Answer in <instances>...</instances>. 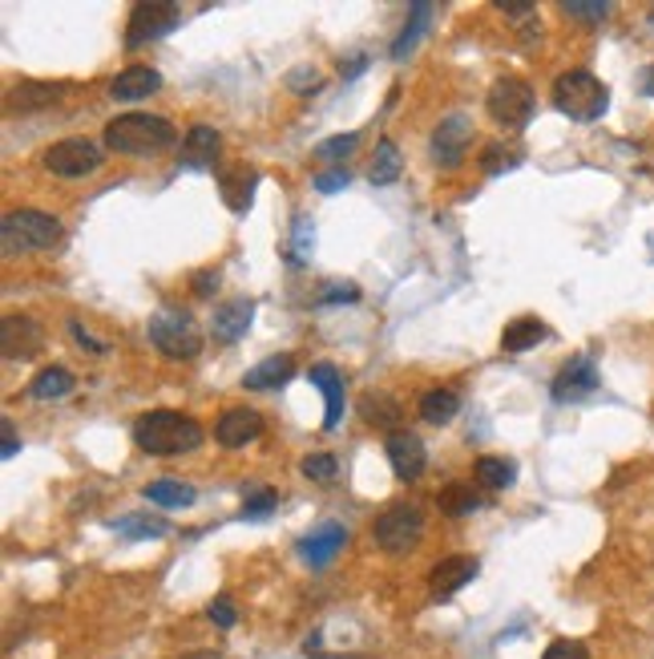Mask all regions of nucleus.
Wrapping results in <instances>:
<instances>
[{
  "label": "nucleus",
  "mask_w": 654,
  "mask_h": 659,
  "mask_svg": "<svg viewBox=\"0 0 654 659\" xmlns=\"http://www.w3.org/2000/svg\"><path fill=\"white\" fill-rule=\"evenodd\" d=\"M183 25V9L178 4H166V0H150V4H134L129 13V29H126V49H138V45H150L158 37H166Z\"/></svg>",
  "instance_id": "nucleus-8"
},
{
  "label": "nucleus",
  "mask_w": 654,
  "mask_h": 659,
  "mask_svg": "<svg viewBox=\"0 0 654 659\" xmlns=\"http://www.w3.org/2000/svg\"><path fill=\"white\" fill-rule=\"evenodd\" d=\"M255 183H259L255 171H230V174H223L218 195H223V202H227L235 215H247V207L255 199Z\"/></svg>",
  "instance_id": "nucleus-27"
},
{
  "label": "nucleus",
  "mask_w": 654,
  "mask_h": 659,
  "mask_svg": "<svg viewBox=\"0 0 654 659\" xmlns=\"http://www.w3.org/2000/svg\"><path fill=\"white\" fill-rule=\"evenodd\" d=\"M400 171H404V158H400L397 142H380L376 146V158H372V166H368V178L376 183V187H392L400 178Z\"/></svg>",
  "instance_id": "nucleus-29"
},
{
  "label": "nucleus",
  "mask_w": 654,
  "mask_h": 659,
  "mask_svg": "<svg viewBox=\"0 0 654 659\" xmlns=\"http://www.w3.org/2000/svg\"><path fill=\"white\" fill-rule=\"evenodd\" d=\"M134 442L150 458H178L202 445V425L194 416H183L174 409H158L134 421Z\"/></svg>",
  "instance_id": "nucleus-1"
},
{
  "label": "nucleus",
  "mask_w": 654,
  "mask_h": 659,
  "mask_svg": "<svg viewBox=\"0 0 654 659\" xmlns=\"http://www.w3.org/2000/svg\"><path fill=\"white\" fill-rule=\"evenodd\" d=\"M312 256H315V223H312V215H299L295 227H291V251H287V263L303 268V263H312Z\"/></svg>",
  "instance_id": "nucleus-34"
},
{
  "label": "nucleus",
  "mask_w": 654,
  "mask_h": 659,
  "mask_svg": "<svg viewBox=\"0 0 654 659\" xmlns=\"http://www.w3.org/2000/svg\"><path fill=\"white\" fill-rule=\"evenodd\" d=\"M352 303V300H360V287L356 284H331V287H324L319 296H315V303L319 308H327V303Z\"/></svg>",
  "instance_id": "nucleus-40"
},
{
  "label": "nucleus",
  "mask_w": 654,
  "mask_h": 659,
  "mask_svg": "<svg viewBox=\"0 0 654 659\" xmlns=\"http://www.w3.org/2000/svg\"><path fill=\"white\" fill-rule=\"evenodd\" d=\"M510 166H517V158L505 154V146H489L481 154V171L485 174H501V171H510Z\"/></svg>",
  "instance_id": "nucleus-39"
},
{
  "label": "nucleus",
  "mask_w": 654,
  "mask_h": 659,
  "mask_svg": "<svg viewBox=\"0 0 654 659\" xmlns=\"http://www.w3.org/2000/svg\"><path fill=\"white\" fill-rule=\"evenodd\" d=\"M0 437H4V445H0V458L13 461L16 449H21V437H16V425L13 421H0Z\"/></svg>",
  "instance_id": "nucleus-45"
},
{
  "label": "nucleus",
  "mask_w": 654,
  "mask_h": 659,
  "mask_svg": "<svg viewBox=\"0 0 654 659\" xmlns=\"http://www.w3.org/2000/svg\"><path fill=\"white\" fill-rule=\"evenodd\" d=\"M70 393H73L70 369H45V373L33 376V385H29L33 401H58V397H70Z\"/></svg>",
  "instance_id": "nucleus-30"
},
{
  "label": "nucleus",
  "mask_w": 654,
  "mask_h": 659,
  "mask_svg": "<svg viewBox=\"0 0 654 659\" xmlns=\"http://www.w3.org/2000/svg\"><path fill=\"white\" fill-rule=\"evenodd\" d=\"M158 89H162V73L150 70V65H129L114 77L110 94H114V101H142Z\"/></svg>",
  "instance_id": "nucleus-19"
},
{
  "label": "nucleus",
  "mask_w": 654,
  "mask_h": 659,
  "mask_svg": "<svg viewBox=\"0 0 654 659\" xmlns=\"http://www.w3.org/2000/svg\"><path fill=\"white\" fill-rule=\"evenodd\" d=\"M639 86H642V94H646V98H654V65H651V70H642Z\"/></svg>",
  "instance_id": "nucleus-50"
},
{
  "label": "nucleus",
  "mask_w": 654,
  "mask_h": 659,
  "mask_svg": "<svg viewBox=\"0 0 654 659\" xmlns=\"http://www.w3.org/2000/svg\"><path fill=\"white\" fill-rule=\"evenodd\" d=\"M352 183V174L343 171V166H336V171H324V174H315V190L319 195H336V190H343Z\"/></svg>",
  "instance_id": "nucleus-41"
},
{
  "label": "nucleus",
  "mask_w": 654,
  "mask_h": 659,
  "mask_svg": "<svg viewBox=\"0 0 654 659\" xmlns=\"http://www.w3.org/2000/svg\"><path fill=\"white\" fill-rule=\"evenodd\" d=\"M206 616H211L214 627H235V607H230L227 595H218V599L206 607Z\"/></svg>",
  "instance_id": "nucleus-43"
},
{
  "label": "nucleus",
  "mask_w": 654,
  "mask_h": 659,
  "mask_svg": "<svg viewBox=\"0 0 654 659\" xmlns=\"http://www.w3.org/2000/svg\"><path fill=\"white\" fill-rule=\"evenodd\" d=\"M498 9L505 16H533V4H529V0H501Z\"/></svg>",
  "instance_id": "nucleus-49"
},
{
  "label": "nucleus",
  "mask_w": 654,
  "mask_h": 659,
  "mask_svg": "<svg viewBox=\"0 0 654 659\" xmlns=\"http://www.w3.org/2000/svg\"><path fill=\"white\" fill-rule=\"evenodd\" d=\"M287 86L295 89V94H315V89H319V73H315V70H295L291 77H287Z\"/></svg>",
  "instance_id": "nucleus-44"
},
{
  "label": "nucleus",
  "mask_w": 654,
  "mask_h": 659,
  "mask_svg": "<svg viewBox=\"0 0 654 659\" xmlns=\"http://www.w3.org/2000/svg\"><path fill=\"white\" fill-rule=\"evenodd\" d=\"M190 287H194V296H199V300H211L214 291H218V275H214V272H199Z\"/></svg>",
  "instance_id": "nucleus-46"
},
{
  "label": "nucleus",
  "mask_w": 654,
  "mask_h": 659,
  "mask_svg": "<svg viewBox=\"0 0 654 659\" xmlns=\"http://www.w3.org/2000/svg\"><path fill=\"white\" fill-rule=\"evenodd\" d=\"M545 336H550V328L541 324L538 315H521V320L505 324V332H501V348H505V352H529V348H538Z\"/></svg>",
  "instance_id": "nucleus-25"
},
{
  "label": "nucleus",
  "mask_w": 654,
  "mask_h": 659,
  "mask_svg": "<svg viewBox=\"0 0 654 659\" xmlns=\"http://www.w3.org/2000/svg\"><path fill=\"white\" fill-rule=\"evenodd\" d=\"M420 534H425V514L408 502L388 506L385 514L372 522V538H376V546L388 550V555H408V550H416Z\"/></svg>",
  "instance_id": "nucleus-7"
},
{
  "label": "nucleus",
  "mask_w": 654,
  "mask_h": 659,
  "mask_svg": "<svg viewBox=\"0 0 654 659\" xmlns=\"http://www.w3.org/2000/svg\"><path fill=\"white\" fill-rule=\"evenodd\" d=\"M291 376H295V360L291 357H267V360H259L255 369H247L242 388H251V393H267V388H284Z\"/></svg>",
  "instance_id": "nucleus-22"
},
{
  "label": "nucleus",
  "mask_w": 654,
  "mask_h": 659,
  "mask_svg": "<svg viewBox=\"0 0 654 659\" xmlns=\"http://www.w3.org/2000/svg\"><path fill=\"white\" fill-rule=\"evenodd\" d=\"M554 105L569 122H598L611 105V89L602 86L594 73L569 70L554 82Z\"/></svg>",
  "instance_id": "nucleus-3"
},
{
  "label": "nucleus",
  "mask_w": 654,
  "mask_h": 659,
  "mask_svg": "<svg viewBox=\"0 0 654 659\" xmlns=\"http://www.w3.org/2000/svg\"><path fill=\"white\" fill-rule=\"evenodd\" d=\"M541 659H590V651H586V644H578V639H557V644L545 647Z\"/></svg>",
  "instance_id": "nucleus-42"
},
{
  "label": "nucleus",
  "mask_w": 654,
  "mask_h": 659,
  "mask_svg": "<svg viewBox=\"0 0 654 659\" xmlns=\"http://www.w3.org/2000/svg\"><path fill=\"white\" fill-rule=\"evenodd\" d=\"M101 158H105V150L89 138H65V142L45 150V171L61 174V178H86L101 166Z\"/></svg>",
  "instance_id": "nucleus-9"
},
{
  "label": "nucleus",
  "mask_w": 654,
  "mask_h": 659,
  "mask_svg": "<svg viewBox=\"0 0 654 659\" xmlns=\"http://www.w3.org/2000/svg\"><path fill=\"white\" fill-rule=\"evenodd\" d=\"M456 413H461V397H456L453 388H428L425 397H420V416H425L428 425H449Z\"/></svg>",
  "instance_id": "nucleus-28"
},
{
  "label": "nucleus",
  "mask_w": 654,
  "mask_h": 659,
  "mask_svg": "<svg viewBox=\"0 0 654 659\" xmlns=\"http://www.w3.org/2000/svg\"><path fill=\"white\" fill-rule=\"evenodd\" d=\"M70 332L77 336V340H81V348H89V352H105V345H101V340H93V336H89V332L81 328V320H73Z\"/></svg>",
  "instance_id": "nucleus-48"
},
{
  "label": "nucleus",
  "mask_w": 654,
  "mask_h": 659,
  "mask_svg": "<svg viewBox=\"0 0 654 659\" xmlns=\"http://www.w3.org/2000/svg\"><path fill=\"white\" fill-rule=\"evenodd\" d=\"M214 437H218L223 449H242V445H251L255 437H263V416H259L255 409H227V413L218 416Z\"/></svg>",
  "instance_id": "nucleus-15"
},
{
  "label": "nucleus",
  "mask_w": 654,
  "mask_h": 659,
  "mask_svg": "<svg viewBox=\"0 0 654 659\" xmlns=\"http://www.w3.org/2000/svg\"><path fill=\"white\" fill-rule=\"evenodd\" d=\"M437 506H441V514L449 518H469L481 510V494L473 486H444L441 494H437Z\"/></svg>",
  "instance_id": "nucleus-31"
},
{
  "label": "nucleus",
  "mask_w": 654,
  "mask_h": 659,
  "mask_svg": "<svg viewBox=\"0 0 654 659\" xmlns=\"http://www.w3.org/2000/svg\"><path fill=\"white\" fill-rule=\"evenodd\" d=\"M368 70V58L364 53H356V58H348V61H340V77L343 82H352V77H360V73Z\"/></svg>",
  "instance_id": "nucleus-47"
},
{
  "label": "nucleus",
  "mask_w": 654,
  "mask_h": 659,
  "mask_svg": "<svg viewBox=\"0 0 654 659\" xmlns=\"http://www.w3.org/2000/svg\"><path fill=\"white\" fill-rule=\"evenodd\" d=\"M432 16H437V4H428V0H416L413 9H408V25L400 29V37L392 41V61H404L413 53L420 37L432 29Z\"/></svg>",
  "instance_id": "nucleus-21"
},
{
  "label": "nucleus",
  "mask_w": 654,
  "mask_h": 659,
  "mask_svg": "<svg viewBox=\"0 0 654 659\" xmlns=\"http://www.w3.org/2000/svg\"><path fill=\"white\" fill-rule=\"evenodd\" d=\"M485 105H489V117H493L505 134H521V129L529 126L538 101H533V89H529L521 77H498Z\"/></svg>",
  "instance_id": "nucleus-6"
},
{
  "label": "nucleus",
  "mask_w": 654,
  "mask_h": 659,
  "mask_svg": "<svg viewBox=\"0 0 654 659\" xmlns=\"http://www.w3.org/2000/svg\"><path fill=\"white\" fill-rule=\"evenodd\" d=\"M110 531L126 543H146V538H166L171 534V522L166 518H150V514H126V518H114Z\"/></svg>",
  "instance_id": "nucleus-26"
},
{
  "label": "nucleus",
  "mask_w": 654,
  "mask_h": 659,
  "mask_svg": "<svg viewBox=\"0 0 654 659\" xmlns=\"http://www.w3.org/2000/svg\"><path fill=\"white\" fill-rule=\"evenodd\" d=\"M61 98V86H45V82H21V86L4 98L9 114H33V110H45Z\"/></svg>",
  "instance_id": "nucleus-24"
},
{
  "label": "nucleus",
  "mask_w": 654,
  "mask_h": 659,
  "mask_svg": "<svg viewBox=\"0 0 654 659\" xmlns=\"http://www.w3.org/2000/svg\"><path fill=\"white\" fill-rule=\"evenodd\" d=\"M183 659H223V656L218 651H186Z\"/></svg>",
  "instance_id": "nucleus-51"
},
{
  "label": "nucleus",
  "mask_w": 654,
  "mask_h": 659,
  "mask_svg": "<svg viewBox=\"0 0 654 659\" xmlns=\"http://www.w3.org/2000/svg\"><path fill=\"white\" fill-rule=\"evenodd\" d=\"M218 146H223L218 129L194 126L183 142V171H211L214 158H218Z\"/></svg>",
  "instance_id": "nucleus-20"
},
{
  "label": "nucleus",
  "mask_w": 654,
  "mask_h": 659,
  "mask_svg": "<svg viewBox=\"0 0 654 659\" xmlns=\"http://www.w3.org/2000/svg\"><path fill=\"white\" fill-rule=\"evenodd\" d=\"M473 146V122L465 114H449L441 126L432 129V162L441 171H456Z\"/></svg>",
  "instance_id": "nucleus-10"
},
{
  "label": "nucleus",
  "mask_w": 654,
  "mask_h": 659,
  "mask_svg": "<svg viewBox=\"0 0 654 659\" xmlns=\"http://www.w3.org/2000/svg\"><path fill=\"white\" fill-rule=\"evenodd\" d=\"M174 142H178L174 126L158 114H122L105 126V150H117V154H162Z\"/></svg>",
  "instance_id": "nucleus-2"
},
{
  "label": "nucleus",
  "mask_w": 654,
  "mask_h": 659,
  "mask_svg": "<svg viewBox=\"0 0 654 659\" xmlns=\"http://www.w3.org/2000/svg\"><path fill=\"white\" fill-rule=\"evenodd\" d=\"M146 502L154 506H166V510H183V506H194V486H186V482H150V486L142 489Z\"/></svg>",
  "instance_id": "nucleus-32"
},
{
  "label": "nucleus",
  "mask_w": 654,
  "mask_h": 659,
  "mask_svg": "<svg viewBox=\"0 0 654 659\" xmlns=\"http://www.w3.org/2000/svg\"><path fill=\"white\" fill-rule=\"evenodd\" d=\"M61 239V223L45 211H9L0 219V247L4 256H21V251H45Z\"/></svg>",
  "instance_id": "nucleus-4"
},
{
  "label": "nucleus",
  "mask_w": 654,
  "mask_h": 659,
  "mask_svg": "<svg viewBox=\"0 0 654 659\" xmlns=\"http://www.w3.org/2000/svg\"><path fill=\"white\" fill-rule=\"evenodd\" d=\"M473 473L485 489H510L517 482V465L510 458H477Z\"/></svg>",
  "instance_id": "nucleus-33"
},
{
  "label": "nucleus",
  "mask_w": 654,
  "mask_h": 659,
  "mask_svg": "<svg viewBox=\"0 0 654 659\" xmlns=\"http://www.w3.org/2000/svg\"><path fill=\"white\" fill-rule=\"evenodd\" d=\"M251 315H255V303L251 300H230L223 303L218 312H214V340L218 345H235V340H242L247 336V328H251Z\"/></svg>",
  "instance_id": "nucleus-18"
},
{
  "label": "nucleus",
  "mask_w": 654,
  "mask_h": 659,
  "mask_svg": "<svg viewBox=\"0 0 654 659\" xmlns=\"http://www.w3.org/2000/svg\"><path fill=\"white\" fill-rule=\"evenodd\" d=\"M275 506H279V494H275L271 486L251 489V494H247V502H242V518H247V522H259V518H267Z\"/></svg>",
  "instance_id": "nucleus-37"
},
{
  "label": "nucleus",
  "mask_w": 654,
  "mask_h": 659,
  "mask_svg": "<svg viewBox=\"0 0 654 659\" xmlns=\"http://www.w3.org/2000/svg\"><path fill=\"white\" fill-rule=\"evenodd\" d=\"M651 16H654V9H651Z\"/></svg>",
  "instance_id": "nucleus-52"
},
{
  "label": "nucleus",
  "mask_w": 654,
  "mask_h": 659,
  "mask_svg": "<svg viewBox=\"0 0 654 659\" xmlns=\"http://www.w3.org/2000/svg\"><path fill=\"white\" fill-rule=\"evenodd\" d=\"M360 416L368 421V425H376V430H392V433H400L397 425L404 421V409H400V401L397 397H388V393H364L360 397Z\"/></svg>",
  "instance_id": "nucleus-23"
},
{
  "label": "nucleus",
  "mask_w": 654,
  "mask_h": 659,
  "mask_svg": "<svg viewBox=\"0 0 654 659\" xmlns=\"http://www.w3.org/2000/svg\"><path fill=\"white\" fill-rule=\"evenodd\" d=\"M45 348V328L33 315H4L0 324V352L4 360H33Z\"/></svg>",
  "instance_id": "nucleus-11"
},
{
  "label": "nucleus",
  "mask_w": 654,
  "mask_h": 659,
  "mask_svg": "<svg viewBox=\"0 0 654 659\" xmlns=\"http://www.w3.org/2000/svg\"><path fill=\"white\" fill-rule=\"evenodd\" d=\"M598 388V369L590 357H574L569 364H562V373L554 376V401H582Z\"/></svg>",
  "instance_id": "nucleus-14"
},
{
  "label": "nucleus",
  "mask_w": 654,
  "mask_h": 659,
  "mask_svg": "<svg viewBox=\"0 0 654 659\" xmlns=\"http://www.w3.org/2000/svg\"><path fill=\"white\" fill-rule=\"evenodd\" d=\"M477 571H481V562L473 559V555L441 559L432 567V574H428V595H432V599H449V595H456L461 587H469L473 579H477Z\"/></svg>",
  "instance_id": "nucleus-12"
},
{
  "label": "nucleus",
  "mask_w": 654,
  "mask_h": 659,
  "mask_svg": "<svg viewBox=\"0 0 654 659\" xmlns=\"http://www.w3.org/2000/svg\"><path fill=\"white\" fill-rule=\"evenodd\" d=\"M562 13L582 21V25H602V21L614 13V4H606V0H566Z\"/></svg>",
  "instance_id": "nucleus-35"
},
{
  "label": "nucleus",
  "mask_w": 654,
  "mask_h": 659,
  "mask_svg": "<svg viewBox=\"0 0 654 659\" xmlns=\"http://www.w3.org/2000/svg\"><path fill=\"white\" fill-rule=\"evenodd\" d=\"M388 461H392V473H397L400 482H416L428 465V449L425 442L416 437V433H388Z\"/></svg>",
  "instance_id": "nucleus-13"
},
{
  "label": "nucleus",
  "mask_w": 654,
  "mask_h": 659,
  "mask_svg": "<svg viewBox=\"0 0 654 659\" xmlns=\"http://www.w3.org/2000/svg\"><path fill=\"white\" fill-rule=\"evenodd\" d=\"M343 546H348V531H343L340 522H324V526H315L307 538H299V555L312 562V567H327Z\"/></svg>",
  "instance_id": "nucleus-16"
},
{
  "label": "nucleus",
  "mask_w": 654,
  "mask_h": 659,
  "mask_svg": "<svg viewBox=\"0 0 654 659\" xmlns=\"http://www.w3.org/2000/svg\"><path fill=\"white\" fill-rule=\"evenodd\" d=\"M356 146H360V134H336V138L315 146V158H319V162H343V158H352Z\"/></svg>",
  "instance_id": "nucleus-36"
},
{
  "label": "nucleus",
  "mask_w": 654,
  "mask_h": 659,
  "mask_svg": "<svg viewBox=\"0 0 654 659\" xmlns=\"http://www.w3.org/2000/svg\"><path fill=\"white\" fill-rule=\"evenodd\" d=\"M307 381L324 393V405H327L324 430L327 433L340 430V421H343V376H340V369H336V364H312Z\"/></svg>",
  "instance_id": "nucleus-17"
},
{
  "label": "nucleus",
  "mask_w": 654,
  "mask_h": 659,
  "mask_svg": "<svg viewBox=\"0 0 654 659\" xmlns=\"http://www.w3.org/2000/svg\"><path fill=\"white\" fill-rule=\"evenodd\" d=\"M299 470H303V477H312V482H331V477L340 473V465H336L331 453H307V458L299 461Z\"/></svg>",
  "instance_id": "nucleus-38"
},
{
  "label": "nucleus",
  "mask_w": 654,
  "mask_h": 659,
  "mask_svg": "<svg viewBox=\"0 0 654 659\" xmlns=\"http://www.w3.org/2000/svg\"><path fill=\"white\" fill-rule=\"evenodd\" d=\"M150 345L166 360H194L202 352V332L190 312L162 308L150 315Z\"/></svg>",
  "instance_id": "nucleus-5"
}]
</instances>
